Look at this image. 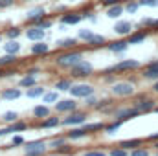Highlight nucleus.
Segmentation results:
<instances>
[{
	"label": "nucleus",
	"instance_id": "obj_1",
	"mask_svg": "<svg viewBox=\"0 0 158 156\" xmlns=\"http://www.w3.org/2000/svg\"><path fill=\"white\" fill-rule=\"evenodd\" d=\"M79 61H83V53L81 51H72V50H68V51L55 57V64L61 66V68H72Z\"/></svg>",
	"mask_w": 158,
	"mask_h": 156
},
{
	"label": "nucleus",
	"instance_id": "obj_2",
	"mask_svg": "<svg viewBox=\"0 0 158 156\" xmlns=\"http://www.w3.org/2000/svg\"><path fill=\"white\" fill-rule=\"evenodd\" d=\"M142 66V63L140 61H136V59H123V61H119L116 64H112L110 68H107L105 70V74H110V72H131V70H136V68H140Z\"/></svg>",
	"mask_w": 158,
	"mask_h": 156
},
{
	"label": "nucleus",
	"instance_id": "obj_3",
	"mask_svg": "<svg viewBox=\"0 0 158 156\" xmlns=\"http://www.w3.org/2000/svg\"><path fill=\"white\" fill-rule=\"evenodd\" d=\"M86 117H88V114L85 110H72V112H68V116L64 119H61V125L63 127H77L86 121Z\"/></svg>",
	"mask_w": 158,
	"mask_h": 156
},
{
	"label": "nucleus",
	"instance_id": "obj_4",
	"mask_svg": "<svg viewBox=\"0 0 158 156\" xmlns=\"http://www.w3.org/2000/svg\"><path fill=\"white\" fill-rule=\"evenodd\" d=\"M68 70H70L72 79L88 77V76H92V72H94L92 64H90V63H86V61H79L77 64H74V66H72V68H68Z\"/></svg>",
	"mask_w": 158,
	"mask_h": 156
},
{
	"label": "nucleus",
	"instance_id": "obj_5",
	"mask_svg": "<svg viewBox=\"0 0 158 156\" xmlns=\"http://www.w3.org/2000/svg\"><path fill=\"white\" fill-rule=\"evenodd\" d=\"M110 92L116 97H129V96L134 94V84L132 83H127V81H119V83H114L110 86Z\"/></svg>",
	"mask_w": 158,
	"mask_h": 156
},
{
	"label": "nucleus",
	"instance_id": "obj_6",
	"mask_svg": "<svg viewBox=\"0 0 158 156\" xmlns=\"http://www.w3.org/2000/svg\"><path fill=\"white\" fill-rule=\"evenodd\" d=\"M132 107H134L140 114H145V112H153V110H155L156 101H155V99H149V97H145V96H138L136 101L132 103Z\"/></svg>",
	"mask_w": 158,
	"mask_h": 156
},
{
	"label": "nucleus",
	"instance_id": "obj_7",
	"mask_svg": "<svg viewBox=\"0 0 158 156\" xmlns=\"http://www.w3.org/2000/svg\"><path fill=\"white\" fill-rule=\"evenodd\" d=\"M68 92L72 94V97H81V99H85V97L92 96V94L96 92V88H94L92 84H86V83H79V84H72Z\"/></svg>",
	"mask_w": 158,
	"mask_h": 156
},
{
	"label": "nucleus",
	"instance_id": "obj_8",
	"mask_svg": "<svg viewBox=\"0 0 158 156\" xmlns=\"http://www.w3.org/2000/svg\"><path fill=\"white\" fill-rule=\"evenodd\" d=\"M136 116H140V112L134 107H123V109L114 110V119H119V121H129V119H134Z\"/></svg>",
	"mask_w": 158,
	"mask_h": 156
},
{
	"label": "nucleus",
	"instance_id": "obj_9",
	"mask_svg": "<svg viewBox=\"0 0 158 156\" xmlns=\"http://www.w3.org/2000/svg\"><path fill=\"white\" fill-rule=\"evenodd\" d=\"M72 110H77V103L76 99H59L55 101V112L59 114H68Z\"/></svg>",
	"mask_w": 158,
	"mask_h": 156
},
{
	"label": "nucleus",
	"instance_id": "obj_10",
	"mask_svg": "<svg viewBox=\"0 0 158 156\" xmlns=\"http://www.w3.org/2000/svg\"><path fill=\"white\" fill-rule=\"evenodd\" d=\"M142 77L149 79V81H158V59L147 63L142 70Z\"/></svg>",
	"mask_w": 158,
	"mask_h": 156
},
{
	"label": "nucleus",
	"instance_id": "obj_11",
	"mask_svg": "<svg viewBox=\"0 0 158 156\" xmlns=\"http://www.w3.org/2000/svg\"><path fill=\"white\" fill-rule=\"evenodd\" d=\"M114 33L116 35H121V37H125V35H131L132 33V30H134V24L131 22V20H118L116 24H114Z\"/></svg>",
	"mask_w": 158,
	"mask_h": 156
},
{
	"label": "nucleus",
	"instance_id": "obj_12",
	"mask_svg": "<svg viewBox=\"0 0 158 156\" xmlns=\"http://www.w3.org/2000/svg\"><path fill=\"white\" fill-rule=\"evenodd\" d=\"M83 20V15L77 13V11H72V13H64L63 17H61V24L63 26H76Z\"/></svg>",
	"mask_w": 158,
	"mask_h": 156
},
{
	"label": "nucleus",
	"instance_id": "obj_13",
	"mask_svg": "<svg viewBox=\"0 0 158 156\" xmlns=\"http://www.w3.org/2000/svg\"><path fill=\"white\" fill-rule=\"evenodd\" d=\"M26 37L30 40H33V42H37V40H42L46 37V30H42V28H37V26H30L28 30H26Z\"/></svg>",
	"mask_w": 158,
	"mask_h": 156
},
{
	"label": "nucleus",
	"instance_id": "obj_14",
	"mask_svg": "<svg viewBox=\"0 0 158 156\" xmlns=\"http://www.w3.org/2000/svg\"><path fill=\"white\" fill-rule=\"evenodd\" d=\"M20 96H22L20 86H19V88H4V90L0 92V99H6V101H15V99H19Z\"/></svg>",
	"mask_w": 158,
	"mask_h": 156
},
{
	"label": "nucleus",
	"instance_id": "obj_15",
	"mask_svg": "<svg viewBox=\"0 0 158 156\" xmlns=\"http://www.w3.org/2000/svg\"><path fill=\"white\" fill-rule=\"evenodd\" d=\"M147 35H149V30H136V31H132L131 35H127V37H129L127 42H129V44H140V42H143V40L147 39Z\"/></svg>",
	"mask_w": 158,
	"mask_h": 156
},
{
	"label": "nucleus",
	"instance_id": "obj_16",
	"mask_svg": "<svg viewBox=\"0 0 158 156\" xmlns=\"http://www.w3.org/2000/svg\"><path fill=\"white\" fill-rule=\"evenodd\" d=\"M30 51H31L33 55H44V53H48V51H50V44H46L44 40H37L35 44H31Z\"/></svg>",
	"mask_w": 158,
	"mask_h": 156
},
{
	"label": "nucleus",
	"instance_id": "obj_17",
	"mask_svg": "<svg viewBox=\"0 0 158 156\" xmlns=\"http://www.w3.org/2000/svg\"><path fill=\"white\" fill-rule=\"evenodd\" d=\"M42 17H46V9H44L42 6L33 7V9H30V11H28V15H26V22L37 20V18H42Z\"/></svg>",
	"mask_w": 158,
	"mask_h": 156
},
{
	"label": "nucleus",
	"instance_id": "obj_18",
	"mask_svg": "<svg viewBox=\"0 0 158 156\" xmlns=\"http://www.w3.org/2000/svg\"><path fill=\"white\" fill-rule=\"evenodd\" d=\"M107 48H109L110 51H114V53H123V51L129 48V42L123 40V39H119V40H114V42L107 44Z\"/></svg>",
	"mask_w": 158,
	"mask_h": 156
},
{
	"label": "nucleus",
	"instance_id": "obj_19",
	"mask_svg": "<svg viewBox=\"0 0 158 156\" xmlns=\"http://www.w3.org/2000/svg\"><path fill=\"white\" fill-rule=\"evenodd\" d=\"M22 149H24V153H26V151H35V149H48V142H44V140H33V142H26Z\"/></svg>",
	"mask_w": 158,
	"mask_h": 156
},
{
	"label": "nucleus",
	"instance_id": "obj_20",
	"mask_svg": "<svg viewBox=\"0 0 158 156\" xmlns=\"http://www.w3.org/2000/svg\"><path fill=\"white\" fill-rule=\"evenodd\" d=\"M44 92H46L44 86L33 84V86H30V88L26 90V97H30V99H37V97H42V96H44Z\"/></svg>",
	"mask_w": 158,
	"mask_h": 156
},
{
	"label": "nucleus",
	"instance_id": "obj_21",
	"mask_svg": "<svg viewBox=\"0 0 158 156\" xmlns=\"http://www.w3.org/2000/svg\"><path fill=\"white\" fill-rule=\"evenodd\" d=\"M83 138H86V130L83 127L81 129L79 127H72V130L66 132V140H72L74 142V140H83Z\"/></svg>",
	"mask_w": 158,
	"mask_h": 156
},
{
	"label": "nucleus",
	"instance_id": "obj_22",
	"mask_svg": "<svg viewBox=\"0 0 158 156\" xmlns=\"http://www.w3.org/2000/svg\"><path fill=\"white\" fill-rule=\"evenodd\" d=\"M20 48H22V44H20L17 39L7 40V42L4 44V51H6V53H13V55H17V53L20 51Z\"/></svg>",
	"mask_w": 158,
	"mask_h": 156
},
{
	"label": "nucleus",
	"instance_id": "obj_23",
	"mask_svg": "<svg viewBox=\"0 0 158 156\" xmlns=\"http://www.w3.org/2000/svg\"><path fill=\"white\" fill-rule=\"evenodd\" d=\"M61 125V119L55 116V117H52V116H48V117H44L42 121H40V129H57Z\"/></svg>",
	"mask_w": 158,
	"mask_h": 156
},
{
	"label": "nucleus",
	"instance_id": "obj_24",
	"mask_svg": "<svg viewBox=\"0 0 158 156\" xmlns=\"http://www.w3.org/2000/svg\"><path fill=\"white\" fill-rule=\"evenodd\" d=\"M76 46H77V39L76 37H66V39L57 40V48H61V50H72Z\"/></svg>",
	"mask_w": 158,
	"mask_h": 156
},
{
	"label": "nucleus",
	"instance_id": "obj_25",
	"mask_svg": "<svg viewBox=\"0 0 158 156\" xmlns=\"http://www.w3.org/2000/svg\"><path fill=\"white\" fill-rule=\"evenodd\" d=\"M26 129H28V123H26V121H22V119H17V121H13V123H9V125H7L9 134H13V132H24Z\"/></svg>",
	"mask_w": 158,
	"mask_h": 156
},
{
	"label": "nucleus",
	"instance_id": "obj_26",
	"mask_svg": "<svg viewBox=\"0 0 158 156\" xmlns=\"http://www.w3.org/2000/svg\"><path fill=\"white\" fill-rule=\"evenodd\" d=\"M123 4H114V6H110V7H107V17L109 18H119L121 15H123Z\"/></svg>",
	"mask_w": 158,
	"mask_h": 156
},
{
	"label": "nucleus",
	"instance_id": "obj_27",
	"mask_svg": "<svg viewBox=\"0 0 158 156\" xmlns=\"http://www.w3.org/2000/svg\"><path fill=\"white\" fill-rule=\"evenodd\" d=\"M105 42H107V37H105V35H96V33L86 40V44H88L90 48H99V46H103Z\"/></svg>",
	"mask_w": 158,
	"mask_h": 156
},
{
	"label": "nucleus",
	"instance_id": "obj_28",
	"mask_svg": "<svg viewBox=\"0 0 158 156\" xmlns=\"http://www.w3.org/2000/svg\"><path fill=\"white\" fill-rule=\"evenodd\" d=\"M17 61H19V59H17V55H13V53H6V55H2V57H0V68L13 66Z\"/></svg>",
	"mask_w": 158,
	"mask_h": 156
},
{
	"label": "nucleus",
	"instance_id": "obj_29",
	"mask_svg": "<svg viewBox=\"0 0 158 156\" xmlns=\"http://www.w3.org/2000/svg\"><path fill=\"white\" fill-rule=\"evenodd\" d=\"M121 125H123V121H119V119H114V121L107 123V125L103 127V130H105L107 134H110V136H112V134H116V132L119 130V127H121Z\"/></svg>",
	"mask_w": 158,
	"mask_h": 156
},
{
	"label": "nucleus",
	"instance_id": "obj_30",
	"mask_svg": "<svg viewBox=\"0 0 158 156\" xmlns=\"http://www.w3.org/2000/svg\"><path fill=\"white\" fill-rule=\"evenodd\" d=\"M33 84H37V76L26 74L24 77L19 81V86H20V88H30V86H33Z\"/></svg>",
	"mask_w": 158,
	"mask_h": 156
},
{
	"label": "nucleus",
	"instance_id": "obj_31",
	"mask_svg": "<svg viewBox=\"0 0 158 156\" xmlns=\"http://www.w3.org/2000/svg\"><path fill=\"white\" fill-rule=\"evenodd\" d=\"M72 84H74V83H72V79L63 77V79H59V81L55 83V88H57V92H68Z\"/></svg>",
	"mask_w": 158,
	"mask_h": 156
},
{
	"label": "nucleus",
	"instance_id": "obj_32",
	"mask_svg": "<svg viewBox=\"0 0 158 156\" xmlns=\"http://www.w3.org/2000/svg\"><path fill=\"white\" fill-rule=\"evenodd\" d=\"M103 127H105L103 121H98V123H83V129L86 130V134H92V132L103 130Z\"/></svg>",
	"mask_w": 158,
	"mask_h": 156
},
{
	"label": "nucleus",
	"instance_id": "obj_33",
	"mask_svg": "<svg viewBox=\"0 0 158 156\" xmlns=\"http://www.w3.org/2000/svg\"><path fill=\"white\" fill-rule=\"evenodd\" d=\"M142 145V140L140 138H134V140H123V142H119V147L121 149H136V147H140Z\"/></svg>",
	"mask_w": 158,
	"mask_h": 156
},
{
	"label": "nucleus",
	"instance_id": "obj_34",
	"mask_svg": "<svg viewBox=\"0 0 158 156\" xmlns=\"http://www.w3.org/2000/svg\"><path fill=\"white\" fill-rule=\"evenodd\" d=\"M33 116L37 117V119H44V117L50 116V109H48L46 105H37V107L33 109Z\"/></svg>",
	"mask_w": 158,
	"mask_h": 156
},
{
	"label": "nucleus",
	"instance_id": "obj_35",
	"mask_svg": "<svg viewBox=\"0 0 158 156\" xmlns=\"http://www.w3.org/2000/svg\"><path fill=\"white\" fill-rule=\"evenodd\" d=\"M64 143H66V136H59V138H53V140H50V142H48V147L55 151V149L63 147Z\"/></svg>",
	"mask_w": 158,
	"mask_h": 156
},
{
	"label": "nucleus",
	"instance_id": "obj_36",
	"mask_svg": "<svg viewBox=\"0 0 158 156\" xmlns=\"http://www.w3.org/2000/svg\"><path fill=\"white\" fill-rule=\"evenodd\" d=\"M20 33H22V30H20L19 26H13V28L6 30V39H7V40L19 39V37H20Z\"/></svg>",
	"mask_w": 158,
	"mask_h": 156
},
{
	"label": "nucleus",
	"instance_id": "obj_37",
	"mask_svg": "<svg viewBox=\"0 0 158 156\" xmlns=\"http://www.w3.org/2000/svg\"><path fill=\"white\" fill-rule=\"evenodd\" d=\"M55 101H59V92H57V90H53V92H44L42 103H55Z\"/></svg>",
	"mask_w": 158,
	"mask_h": 156
},
{
	"label": "nucleus",
	"instance_id": "obj_38",
	"mask_svg": "<svg viewBox=\"0 0 158 156\" xmlns=\"http://www.w3.org/2000/svg\"><path fill=\"white\" fill-rule=\"evenodd\" d=\"M138 7H140V4H138V0H131V2H127L125 6H123V9L129 13V15H134L136 11H138Z\"/></svg>",
	"mask_w": 158,
	"mask_h": 156
},
{
	"label": "nucleus",
	"instance_id": "obj_39",
	"mask_svg": "<svg viewBox=\"0 0 158 156\" xmlns=\"http://www.w3.org/2000/svg\"><path fill=\"white\" fill-rule=\"evenodd\" d=\"M24 143H26V140H24L20 134H15L13 140H11V143H9L6 149H15V147H19V145H24Z\"/></svg>",
	"mask_w": 158,
	"mask_h": 156
},
{
	"label": "nucleus",
	"instance_id": "obj_40",
	"mask_svg": "<svg viewBox=\"0 0 158 156\" xmlns=\"http://www.w3.org/2000/svg\"><path fill=\"white\" fill-rule=\"evenodd\" d=\"M19 119V114L15 112V110H7V112H4V116H2V121H6V123H13V121H17Z\"/></svg>",
	"mask_w": 158,
	"mask_h": 156
},
{
	"label": "nucleus",
	"instance_id": "obj_41",
	"mask_svg": "<svg viewBox=\"0 0 158 156\" xmlns=\"http://www.w3.org/2000/svg\"><path fill=\"white\" fill-rule=\"evenodd\" d=\"M138 26H140V28H145V30H153V26H155V18L145 17V18H142V22H140Z\"/></svg>",
	"mask_w": 158,
	"mask_h": 156
},
{
	"label": "nucleus",
	"instance_id": "obj_42",
	"mask_svg": "<svg viewBox=\"0 0 158 156\" xmlns=\"http://www.w3.org/2000/svg\"><path fill=\"white\" fill-rule=\"evenodd\" d=\"M92 35H94V31H92V30H88V28H83V30H79V37H77V39L88 40Z\"/></svg>",
	"mask_w": 158,
	"mask_h": 156
},
{
	"label": "nucleus",
	"instance_id": "obj_43",
	"mask_svg": "<svg viewBox=\"0 0 158 156\" xmlns=\"http://www.w3.org/2000/svg\"><path fill=\"white\" fill-rule=\"evenodd\" d=\"M129 156H149V151L147 149H131V154Z\"/></svg>",
	"mask_w": 158,
	"mask_h": 156
},
{
	"label": "nucleus",
	"instance_id": "obj_44",
	"mask_svg": "<svg viewBox=\"0 0 158 156\" xmlns=\"http://www.w3.org/2000/svg\"><path fill=\"white\" fill-rule=\"evenodd\" d=\"M138 4L145 7H158V0H138Z\"/></svg>",
	"mask_w": 158,
	"mask_h": 156
},
{
	"label": "nucleus",
	"instance_id": "obj_45",
	"mask_svg": "<svg viewBox=\"0 0 158 156\" xmlns=\"http://www.w3.org/2000/svg\"><path fill=\"white\" fill-rule=\"evenodd\" d=\"M109 154H110V156H129V153H127V149H121V147H118V149H112Z\"/></svg>",
	"mask_w": 158,
	"mask_h": 156
},
{
	"label": "nucleus",
	"instance_id": "obj_46",
	"mask_svg": "<svg viewBox=\"0 0 158 156\" xmlns=\"http://www.w3.org/2000/svg\"><path fill=\"white\" fill-rule=\"evenodd\" d=\"M96 103H98V97L92 94V96H88V97H85V105L86 107H96Z\"/></svg>",
	"mask_w": 158,
	"mask_h": 156
},
{
	"label": "nucleus",
	"instance_id": "obj_47",
	"mask_svg": "<svg viewBox=\"0 0 158 156\" xmlns=\"http://www.w3.org/2000/svg\"><path fill=\"white\" fill-rule=\"evenodd\" d=\"M46 154V149H35V151H26L24 156H44Z\"/></svg>",
	"mask_w": 158,
	"mask_h": 156
},
{
	"label": "nucleus",
	"instance_id": "obj_48",
	"mask_svg": "<svg viewBox=\"0 0 158 156\" xmlns=\"http://www.w3.org/2000/svg\"><path fill=\"white\" fill-rule=\"evenodd\" d=\"M107 105H110V99H101V101H98V103H96V107H94V109H96V110H101V109H103V107H107Z\"/></svg>",
	"mask_w": 158,
	"mask_h": 156
},
{
	"label": "nucleus",
	"instance_id": "obj_49",
	"mask_svg": "<svg viewBox=\"0 0 158 156\" xmlns=\"http://www.w3.org/2000/svg\"><path fill=\"white\" fill-rule=\"evenodd\" d=\"M15 4V0H0V9H6V7H11Z\"/></svg>",
	"mask_w": 158,
	"mask_h": 156
},
{
	"label": "nucleus",
	"instance_id": "obj_50",
	"mask_svg": "<svg viewBox=\"0 0 158 156\" xmlns=\"http://www.w3.org/2000/svg\"><path fill=\"white\" fill-rule=\"evenodd\" d=\"M83 156H107V153H103V151H86Z\"/></svg>",
	"mask_w": 158,
	"mask_h": 156
},
{
	"label": "nucleus",
	"instance_id": "obj_51",
	"mask_svg": "<svg viewBox=\"0 0 158 156\" xmlns=\"http://www.w3.org/2000/svg\"><path fill=\"white\" fill-rule=\"evenodd\" d=\"M114 4H119V0H101V6H107V7H110Z\"/></svg>",
	"mask_w": 158,
	"mask_h": 156
},
{
	"label": "nucleus",
	"instance_id": "obj_52",
	"mask_svg": "<svg viewBox=\"0 0 158 156\" xmlns=\"http://www.w3.org/2000/svg\"><path fill=\"white\" fill-rule=\"evenodd\" d=\"M149 142H158V132H155V134H151L149 138H147Z\"/></svg>",
	"mask_w": 158,
	"mask_h": 156
},
{
	"label": "nucleus",
	"instance_id": "obj_53",
	"mask_svg": "<svg viewBox=\"0 0 158 156\" xmlns=\"http://www.w3.org/2000/svg\"><path fill=\"white\" fill-rule=\"evenodd\" d=\"M28 74H30V76H37V74H39V68H30Z\"/></svg>",
	"mask_w": 158,
	"mask_h": 156
},
{
	"label": "nucleus",
	"instance_id": "obj_54",
	"mask_svg": "<svg viewBox=\"0 0 158 156\" xmlns=\"http://www.w3.org/2000/svg\"><path fill=\"white\" fill-rule=\"evenodd\" d=\"M153 92L158 94V81H155V84H153Z\"/></svg>",
	"mask_w": 158,
	"mask_h": 156
},
{
	"label": "nucleus",
	"instance_id": "obj_55",
	"mask_svg": "<svg viewBox=\"0 0 158 156\" xmlns=\"http://www.w3.org/2000/svg\"><path fill=\"white\" fill-rule=\"evenodd\" d=\"M153 30H158V18H155V26H153Z\"/></svg>",
	"mask_w": 158,
	"mask_h": 156
},
{
	"label": "nucleus",
	"instance_id": "obj_56",
	"mask_svg": "<svg viewBox=\"0 0 158 156\" xmlns=\"http://www.w3.org/2000/svg\"><path fill=\"white\" fill-rule=\"evenodd\" d=\"M4 77V68H0V79Z\"/></svg>",
	"mask_w": 158,
	"mask_h": 156
},
{
	"label": "nucleus",
	"instance_id": "obj_57",
	"mask_svg": "<svg viewBox=\"0 0 158 156\" xmlns=\"http://www.w3.org/2000/svg\"><path fill=\"white\" fill-rule=\"evenodd\" d=\"M44 156H59L57 153H53V154H44Z\"/></svg>",
	"mask_w": 158,
	"mask_h": 156
},
{
	"label": "nucleus",
	"instance_id": "obj_58",
	"mask_svg": "<svg viewBox=\"0 0 158 156\" xmlns=\"http://www.w3.org/2000/svg\"><path fill=\"white\" fill-rule=\"evenodd\" d=\"M2 37H4V35H2V33H0V42H2Z\"/></svg>",
	"mask_w": 158,
	"mask_h": 156
},
{
	"label": "nucleus",
	"instance_id": "obj_59",
	"mask_svg": "<svg viewBox=\"0 0 158 156\" xmlns=\"http://www.w3.org/2000/svg\"><path fill=\"white\" fill-rule=\"evenodd\" d=\"M155 147H156V149H158V143H156V145H155Z\"/></svg>",
	"mask_w": 158,
	"mask_h": 156
},
{
	"label": "nucleus",
	"instance_id": "obj_60",
	"mask_svg": "<svg viewBox=\"0 0 158 156\" xmlns=\"http://www.w3.org/2000/svg\"><path fill=\"white\" fill-rule=\"evenodd\" d=\"M72 156H74V154H72Z\"/></svg>",
	"mask_w": 158,
	"mask_h": 156
}]
</instances>
